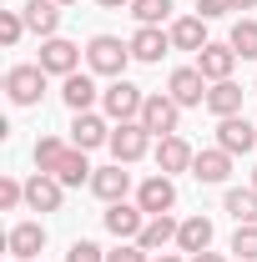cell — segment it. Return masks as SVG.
<instances>
[{"instance_id": "20", "label": "cell", "mask_w": 257, "mask_h": 262, "mask_svg": "<svg viewBox=\"0 0 257 262\" xmlns=\"http://www.w3.org/2000/svg\"><path fill=\"white\" fill-rule=\"evenodd\" d=\"M5 247H10V257H40V247H46V227L40 222H15L10 237H5Z\"/></svg>"}, {"instance_id": "25", "label": "cell", "mask_w": 257, "mask_h": 262, "mask_svg": "<svg viewBox=\"0 0 257 262\" xmlns=\"http://www.w3.org/2000/svg\"><path fill=\"white\" fill-rule=\"evenodd\" d=\"M227 217L237 227H257V187H232L227 192Z\"/></svg>"}, {"instance_id": "38", "label": "cell", "mask_w": 257, "mask_h": 262, "mask_svg": "<svg viewBox=\"0 0 257 262\" xmlns=\"http://www.w3.org/2000/svg\"><path fill=\"white\" fill-rule=\"evenodd\" d=\"M152 262H182V257H177V252H157Z\"/></svg>"}, {"instance_id": "6", "label": "cell", "mask_w": 257, "mask_h": 262, "mask_svg": "<svg viewBox=\"0 0 257 262\" xmlns=\"http://www.w3.org/2000/svg\"><path fill=\"white\" fill-rule=\"evenodd\" d=\"M40 71L46 76H71V71H81V46L76 40H66V35H51V40H40Z\"/></svg>"}, {"instance_id": "31", "label": "cell", "mask_w": 257, "mask_h": 262, "mask_svg": "<svg viewBox=\"0 0 257 262\" xmlns=\"http://www.w3.org/2000/svg\"><path fill=\"white\" fill-rule=\"evenodd\" d=\"M20 35H26V15H20V10H0V40L15 46Z\"/></svg>"}, {"instance_id": "8", "label": "cell", "mask_w": 257, "mask_h": 262, "mask_svg": "<svg viewBox=\"0 0 257 262\" xmlns=\"http://www.w3.org/2000/svg\"><path fill=\"white\" fill-rule=\"evenodd\" d=\"M136 207H141L146 217H166V212L177 207V187H172V177H166V171L146 177V182L136 187Z\"/></svg>"}, {"instance_id": "15", "label": "cell", "mask_w": 257, "mask_h": 262, "mask_svg": "<svg viewBox=\"0 0 257 262\" xmlns=\"http://www.w3.org/2000/svg\"><path fill=\"white\" fill-rule=\"evenodd\" d=\"M61 196H66V187L51 171H35L31 182H26V207L31 212H61Z\"/></svg>"}, {"instance_id": "39", "label": "cell", "mask_w": 257, "mask_h": 262, "mask_svg": "<svg viewBox=\"0 0 257 262\" xmlns=\"http://www.w3.org/2000/svg\"><path fill=\"white\" fill-rule=\"evenodd\" d=\"M257 0H232V10H252Z\"/></svg>"}, {"instance_id": "13", "label": "cell", "mask_w": 257, "mask_h": 262, "mask_svg": "<svg viewBox=\"0 0 257 262\" xmlns=\"http://www.w3.org/2000/svg\"><path fill=\"white\" fill-rule=\"evenodd\" d=\"M237 51L232 46H217V40H207L202 51H197V71L207 76V81H232V71H237Z\"/></svg>"}, {"instance_id": "3", "label": "cell", "mask_w": 257, "mask_h": 262, "mask_svg": "<svg viewBox=\"0 0 257 262\" xmlns=\"http://www.w3.org/2000/svg\"><path fill=\"white\" fill-rule=\"evenodd\" d=\"M146 151H152V131L141 126V121H116V126H111V157L121 166L141 162Z\"/></svg>"}, {"instance_id": "17", "label": "cell", "mask_w": 257, "mask_h": 262, "mask_svg": "<svg viewBox=\"0 0 257 262\" xmlns=\"http://www.w3.org/2000/svg\"><path fill=\"white\" fill-rule=\"evenodd\" d=\"M192 162H197V151L182 136H157V171L177 177V171H192Z\"/></svg>"}, {"instance_id": "43", "label": "cell", "mask_w": 257, "mask_h": 262, "mask_svg": "<svg viewBox=\"0 0 257 262\" xmlns=\"http://www.w3.org/2000/svg\"><path fill=\"white\" fill-rule=\"evenodd\" d=\"M252 91H257V86H252Z\"/></svg>"}, {"instance_id": "19", "label": "cell", "mask_w": 257, "mask_h": 262, "mask_svg": "<svg viewBox=\"0 0 257 262\" xmlns=\"http://www.w3.org/2000/svg\"><path fill=\"white\" fill-rule=\"evenodd\" d=\"M192 177H197V182H207V187L227 182V177H232V151H222V146H207V151H197Z\"/></svg>"}, {"instance_id": "34", "label": "cell", "mask_w": 257, "mask_h": 262, "mask_svg": "<svg viewBox=\"0 0 257 262\" xmlns=\"http://www.w3.org/2000/svg\"><path fill=\"white\" fill-rule=\"evenodd\" d=\"M106 262H152V257H146V247H141V242H121V247H111V252H106Z\"/></svg>"}, {"instance_id": "42", "label": "cell", "mask_w": 257, "mask_h": 262, "mask_svg": "<svg viewBox=\"0 0 257 262\" xmlns=\"http://www.w3.org/2000/svg\"><path fill=\"white\" fill-rule=\"evenodd\" d=\"M15 262H26V257H15Z\"/></svg>"}, {"instance_id": "7", "label": "cell", "mask_w": 257, "mask_h": 262, "mask_svg": "<svg viewBox=\"0 0 257 262\" xmlns=\"http://www.w3.org/2000/svg\"><path fill=\"white\" fill-rule=\"evenodd\" d=\"M207 76L197 71V66H177L172 76H166V96L177 101V106H207Z\"/></svg>"}, {"instance_id": "36", "label": "cell", "mask_w": 257, "mask_h": 262, "mask_svg": "<svg viewBox=\"0 0 257 262\" xmlns=\"http://www.w3.org/2000/svg\"><path fill=\"white\" fill-rule=\"evenodd\" d=\"M106 10H131V0H101Z\"/></svg>"}, {"instance_id": "26", "label": "cell", "mask_w": 257, "mask_h": 262, "mask_svg": "<svg viewBox=\"0 0 257 262\" xmlns=\"http://www.w3.org/2000/svg\"><path fill=\"white\" fill-rule=\"evenodd\" d=\"M177 227H182V222H172V217H146V227H141L136 242H141L146 252H161L166 242H177Z\"/></svg>"}, {"instance_id": "32", "label": "cell", "mask_w": 257, "mask_h": 262, "mask_svg": "<svg viewBox=\"0 0 257 262\" xmlns=\"http://www.w3.org/2000/svg\"><path fill=\"white\" fill-rule=\"evenodd\" d=\"M20 202H26V182H15V177H5V182H0V207H5V212H15Z\"/></svg>"}, {"instance_id": "35", "label": "cell", "mask_w": 257, "mask_h": 262, "mask_svg": "<svg viewBox=\"0 0 257 262\" xmlns=\"http://www.w3.org/2000/svg\"><path fill=\"white\" fill-rule=\"evenodd\" d=\"M227 10H232V0H197V15H202V20H217Z\"/></svg>"}, {"instance_id": "30", "label": "cell", "mask_w": 257, "mask_h": 262, "mask_svg": "<svg viewBox=\"0 0 257 262\" xmlns=\"http://www.w3.org/2000/svg\"><path fill=\"white\" fill-rule=\"evenodd\" d=\"M232 252H237V262H257V227L232 232Z\"/></svg>"}, {"instance_id": "33", "label": "cell", "mask_w": 257, "mask_h": 262, "mask_svg": "<svg viewBox=\"0 0 257 262\" xmlns=\"http://www.w3.org/2000/svg\"><path fill=\"white\" fill-rule=\"evenodd\" d=\"M66 262H106V252H101L96 242H86V237H81V242H71V252H66Z\"/></svg>"}, {"instance_id": "27", "label": "cell", "mask_w": 257, "mask_h": 262, "mask_svg": "<svg viewBox=\"0 0 257 262\" xmlns=\"http://www.w3.org/2000/svg\"><path fill=\"white\" fill-rule=\"evenodd\" d=\"M66 151H71V146H66L61 136H40V141H35V171H51V177H56V166H61Z\"/></svg>"}, {"instance_id": "11", "label": "cell", "mask_w": 257, "mask_h": 262, "mask_svg": "<svg viewBox=\"0 0 257 262\" xmlns=\"http://www.w3.org/2000/svg\"><path fill=\"white\" fill-rule=\"evenodd\" d=\"M217 146L232 151V157H247L257 146V126L247 116H222V121H217Z\"/></svg>"}, {"instance_id": "9", "label": "cell", "mask_w": 257, "mask_h": 262, "mask_svg": "<svg viewBox=\"0 0 257 262\" xmlns=\"http://www.w3.org/2000/svg\"><path fill=\"white\" fill-rule=\"evenodd\" d=\"M71 146H81V151L111 146V126H106V116H96V111H76V116H71Z\"/></svg>"}, {"instance_id": "40", "label": "cell", "mask_w": 257, "mask_h": 262, "mask_svg": "<svg viewBox=\"0 0 257 262\" xmlns=\"http://www.w3.org/2000/svg\"><path fill=\"white\" fill-rule=\"evenodd\" d=\"M56 5H76V0H56Z\"/></svg>"}, {"instance_id": "37", "label": "cell", "mask_w": 257, "mask_h": 262, "mask_svg": "<svg viewBox=\"0 0 257 262\" xmlns=\"http://www.w3.org/2000/svg\"><path fill=\"white\" fill-rule=\"evenodd\" d=\"M192 262H222V252H197Z\"/></svg>"}, {"instance_id": "10", "label": "cell", "mask_w": 257, "mask_h": 262, "mask_svg": "<svg viewBox=\"0 0 257 262\" xmlns=\"http://www.w3.org/2000/svg\"><path fill=\"white\" fill-rule=\"evenodd\" d=\"M141 227H146V212H141L136 202H111V207H106V232H111L116 242H136Z\"/></svg>"}, {"instance_id": "29", "label": "cell", "mask_w": 257, "mask_h": 262, "mask_svg": "<svg viewBox=\"0 0 257 262\" xmlns=\"http://www.w3.org/2000/svg\"><path fill=\"white\" fill-rule=\"evenodd\" d=\"M131 15H136V26H161L172 15V0H131Z\"/></svg>"}, {"instance_id": "14", "label": "cell", "mask_w": 257, "mask_h": 262, "mask_svg": "<svg viewBox=\"0 0 257 262\" xmlns=\"http://www.w3.org/2000/svg\"><path fill=\"white\" fill-rule=\"evenodd\" d=\"M166 51H172V31H161V26H136V35H131V61L157 66Z\"/></svg>"}, {"instance_id": "4", "label": "cell", "mask_w": 257, "mask_h": 262, "mask_svg": "<svg viewBox=\"0 0 257 262\" xmlns=\"http://www.w3.org/2000/svg\"><path fill=\"white\" fill-rule=\"evenodd\" d=\"M136 121H141V126L152 131V136H177V126H182V106H177V101L166 96V91H152Z\"/></svg>"}, {"instance_id": "23", "label": "cell", "mask_w": 257, "mask_h": 262, "mask_svg": "<svg viewBox=\"0 0 257 262\" xmlns=\"http://www.w3.org/2000/svg\"><path fill=\"white\" fill-rule=\"evenodd\" d=\"M202 46H207V20L202 15L172 20V51H202Z\"/></svg>"}, {"instance_id": "5", "label": "cell", "mask_w": 257, "mask_h": 262, "mask_svg": "<svg viewBox=\"0 0 257 262\" xmlns=\"http://www.w3.org/2000/svg\"><path fill=\"white\" fill-rule=\"evenodd\" d=\"M5 96L15 101V106H40V96H46V71L40 66H10L5 71Z\"/></svg>"}, {"instance_id": "1", "label": "cell", "mask_w": 257, "mask_h": 262, "mask_svg": "<svg viewBox=\"0 0 257 262\" xmlns=\"http://www.w3.org/2000/svg\"><path fill=\"white\" fill-rule=\"evenodd\" d=\"M126 61H131V40H116V35H91L86 40V71L121 81L126 76Z\"/></svg>"}, {"instance_id": "24", "label": "cell", "mask_w": 257, "mask_h": 262, "mask_svg": "<svg viewBox=\"0 0 257 262\" xmlns=\"http://www.w3.org/2000/svg\"><path fill=\"white\" fill-rule=\"evenodd\" d=\"M177 247H182V252H207V247H212V222H207V217H202V212H197V217H187V222H182V227H177Z\"/></svg>"}, {"instance_id": "12", "label": "cell", "mask_w": 257, "mask_h": 262, "mask_svg": "<svg viewBox=\"0 0 257 262\" xmlns=\"http://www.w3.org/2000/svg\"><path fill=\"white\" fill-rule=\"evenodd\" d=\"M61 101L71 106V116H76V111H91V106L101 101V91H96V71H71V76L61 81Z\"/></svg>"}, {"instance_id": "21", "label": "cell", "mask_w": 257, "mask_h": 262, "mask_svg": "<svg viewBox=\"0 0 257 262\" xmlns=\"http://www.w3.org/2000/svg\"><path fill=\"white\" fill-rule=\"evenodd\" d=\"M207 111L222 121V116H242V86L237 81H212L207 86Z\"/></svg>"}, {"instance_id": "18", "label": "cell", "mask_w": 257, "mask_h": 262, "mask_svg": "<svg viewBox=\"0 0 257 262\" xmlns=\"http://www.w3.org/2000/svg\"><path fill=\"white\" fill-rule=\"evenodd\" d=\"M20 15H26V31L40 35V40H51L61 31V5L56 0H31V5H20Z\"/></svg>"}, {"instance_id": "28", "label": "cell", "mask_w": 257, "mask_h": 262, "mask_svg": "<svg viewBox=\"0 0 257 262\" xmlns=\"http://www.w3.org/2000/svg\"><path fill=\"white\" fill-rule=\"evenodd\" d=\"M227 46H232L242 61H257V20H247V15H242V20L232 26V40H227Z\"/></svg>"}, {"instance_id": "2", "label": "cell", "mask_w": 257, "mask_h": 262, "mask_svg": "<svg viewBox=\"0 0 257 262\" xmlns=\"http://www.w3.org/2000/svg\"><path fill=\"white\" fill-rule=\"evenodd\" d=\"M141 106H146V91H141V86H131L126 76H121V81H111V86L101 91V111H106L111 121H136V116H141Z\"/></svg>"}, {"instance_id": "22", "label": "cell", "mask_w": 257, "mask_h": 262, "mask_svg": "<svg viewBox=\"0 0 257 262\" xmlns=\"http://www.w3.org/2000/svg\"><path fill=\"white\" fill-rule=\"evenodd\" d=\"M91 177H96V166L86 162L81 146H71L61 157V166H56V182H61V187H91Z\"/></svg>"}, {"instance_id": "16", "label": "cell", "mask_w": 257, "mask_h": 262, "mask_svg": "<svg viewBox=\"0 0 257 262\" xmlns=\"http://www.w3.org/2000/svg\"><path fill=\"white\" fill-rule=\"evenodd\" d=\"M91 192L111 207V202H126V192H131V171L121 162H111V166H96V177H91Z\"/></svg>"}, {"instance_id": "41", "label": "cell", "mask_w": 257, "mask_h": 262, "mask_svg": "<svg viewBox=\"0 0 257 262\" xmlns=\"http://www.w3.org/2000/svg\"><path fill=\"white\" fill-rule=\"evenodd\" d=\"M252 187H257V166H252Z\"/></svg>"}]
</instances>
